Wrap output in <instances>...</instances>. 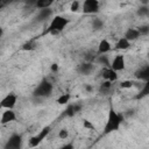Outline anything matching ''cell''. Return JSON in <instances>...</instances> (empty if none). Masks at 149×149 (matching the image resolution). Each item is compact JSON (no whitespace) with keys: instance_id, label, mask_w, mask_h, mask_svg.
<instances>
[{"instance_id":"cell-32","label":"cell","mask_w":149,"mask_h":149,"mask_svg":"<svg viewBox=\"0 0 149 149\" xmlns=\"http://www.w3.org/2000/svg\"><path fill=\"white\" fill-rule=\"evenodd\" d=\"M51 71L57 72L58 71V64H51Z\"/></svg>"},{"instance_id":"cell-19","label":"cell","mask_w":149,"mask_h":149,"mask_svg":"<svg viewBox=\"0 0 149 149\" xmlns=\"http://www.w3.org/2000/svg\"><path fill=\"white\" fill-rule=\"evenodd\" d=\"M54 3V0H36L35 7L41 9V8H50V6Z\"/></svg>"},{"instance_id":"cell-24","label":"cell","mask_w":149,"mask_h":149,"mask_svg":"<svg viewBox=\"0 0 149 149\" xmlns=\"http://www.w3.org/2000/svg\"><path fill=\"white\" fill-rule=\"evenodd\" d=\"M102 26H104V22H102L100 19H94L93 22H92V27H93V29H95V30L101 29Z\"/></svg>"},{"instance_id":"cell-15","label":"cell","mask_w":149,"mask_h":149,"mask_svg":"<svg viewBox=\"0 0 149 149\" xmlns=\"http://www.w3.org/2000/svg\"><path fill=\"white\" fill-rule=\"evenodd\" d=\"M141 35H140V33H139V30H137V28H129L126 33H125V38H127L129 42H132V41H135V40H137L139 37H140Z\"/></svg>"},{"instance_id":"cell-17","label":"cell","mask_w":149,"mask_h":149,"mask_svg":"<svg viewBox=\"0 0 149 149\" xmlns=\"http://www.w3.org/2000/svg\"><path fill=\"white\" fill-rule=\"evenodd\" d=\"M129 47H130V42L125 37H121L115 44V48L119 50H127Z\"/></svg>"},{"instance_id":"cell-35","label":"cell","mask_w":149,"mask_h":149,"mask_svg":"<svg viewBox=\"0 0 149 149\" xmlns=\"http://www.w3.org/2000/svg\"><path fill=\"white\" fill-rule=\"evenodd\" d=\"M140 2H141L142 5H148V3H149V0H140Z\"/></svg>"},{"instance_id":"cell-8","label":"cell","mask_w":149,"mask_h":149,"mask_svg":"<svg viewBox=\"0 0 149 149\" xmlns=\"http://www.w3.org/2000/svg\"><path fill=\"white\" fill-rule=\"evenodd\" d=\"M109 68L113 69V70H115L116 72H118V71H122V70H125V68H126V61H125V57H123L122 55H116V56L113 58L112 63L109 64Z\"/></svg>"},{"instance_id":"cell-25","label":"cell","mask_w":149,"mask_h":149,"mask_svg":"<svg viewBox=\"0 0 149 149\" xmlns=\"http://www.w3.org/2000/svg\"><path fill=\"white\" fill-rule=\"evenodd\" d=\"M98 62H99L100 64L105 65V66H109V62H108V58H107V56H105V55H100V56L98 57Z\"/></svg>"},{"instance_id":"cell-12","label":"cell","mask_w":149,"mask_h":149,"mask_svg":"<svg viewBox=\"0 0 149 149\" xmlns=\"http://www.w3.org/2000/svg\"><path fill=\"white\" fill-rule=\"evenodd\" d=\"M111 49H112V45L108 42V40H106V38L101 40L99 42V44H98V54L99 55H105V54L109 52Z\"/></svg>"},{"instance_id":"cell-10","label":"cell","mask_w":149,"mask_h":149,"mask_svg":"<svg viewBox=\"0 0 149 149\" xmlns=\"http://www.w3.org/2000/svg\"><path fill=\"white\" fill-rule=\"evenodd\" d=\"M80 109H81V105H79V104H68V106L64 111V115L69 116V118H72L78 112H80Z\"/></svg>"},{"instance_id":"cell-13","label":"cell","mask_w":149,"mask_h":149,"mask_svg":"<svg viewBox=\"0 0 149 149\" xmlns=\"http://www.w3.org/2000/svg\"><path fill=\"white\" fill-rule=\"evenodd\" d=\"M93 64L91 63V62H86V63H83V64H80L79 65V68H78V72L80 73V74H84V76H88L92 71H93Z\"/></svg>"},{"instance_id":"cell-3","label":"cell","mask_w":149,"mask_h":149,"mask_svg":"<svg viewBox=\"0 0 149 149\" xmlns=\"http://www.w3.org/2000/svg\"><path fill=\"white\" fill-rule=\"evenodd\" d=\"M52 84L49 83L48 80H42L37 87L34 90V95L35 97H40V98H44V97H49L52 93Z\"/></svg>"},{"instance_id":"cell-22","label":"cell","mask_w":149,"mask_h":149,"mask_svg":"<svg viewBox=\"0 0 149 149\" xmlns=\"http://www.w3.org/2000/svg\"><path fill=\"white\" fill-rule=\"evenodd\" d=\"M111 87H112V83L108 81V80H105V81L100 85V91L104 92V93H106V92H108V91L111 90Z\"/></svg>"},{"instance_id":"cell-20","label":"cell","mask_w":149,"mask_h":149,"mask_svg":"<svg viewBox=\"0 0 149 149\" xmlns=\"http://www.w3.org/2000/svg\"><path fill=\"white\" fill-rule=\"evenodd\" d=\"M136 14H137L139 16H147V15L149 14V7H148V5H142V6H140V7L137 8V10H136Z\"/></svg>"},{"instance_id":"cell-9","label":"cell","mask_w":149,"mask_h":149,"mask_svg":"<svg viewBox=\"0 0 149 149\" xmlns=\"http://www.w3.org/2000/svg\"><path fill=\"white\" fill-rule=\"evenodd\" d=\"M16 120V114L13 109H9L7 108L6 111L2 112L1 114V118H0V123L1 125H7V123H10L13 121Z\"/></svg>"},{"instance_id":"cell-34","label":"cell","mask_w":149,"mask_h":149,"mask_svg":"<svg viewBox=\"0 0 149 149\" xmlns=\"http://www.w3.org/2000/svg\"><path fill=\"white\" fill-rule=\"evenodd\" d=\"M85 88H86V91H87V92H92V91H93V87H92L91 85H86V86H85Z\"/></svg>"},{"instance_id":"cell-18","label":"cell","mask_w":149,"mask_h":149,"mask_svg":"<svg viewBox=\"0 0 149 149\" xmlns=\"http://www.w3.org/2000/svg\"><path fill=\"white\" fill-rule=\"evenodd\" d=\"M70 99H71V94L70 93H63L56 99V102L58 105H68L70 102Z\"/></svg>"},{"instance_id":"cell-23","label":"cell","mask_w":149,"mask_h":149,"mask_svg":"<svg viewBox=\"0 0 149 149\" xmlns=\"http://www.w3.org/2000/svg\"><path fill=\"white\" fill-rule=\"evenodd\" d=\"M148 93H149V83H148V81H146V85H144V87L141 90L140 94H139L136 98H137V99H141V98H143V97L148 95Z\"/></svg>"},{"instance_id":"cell-28","label":"cell","mask_w":149,"mask_h":149,"mask_svg":"<svg viewBox=\"0 0 149 149\" xmlns=\"http://www.w3.org/2000/svg\"><path fill=\"white\" fill-rule=\"evenodd\" d=\"M68 136H69V132H68L65 128H62V129L58 132V137H59L61 140H65Z\"/></svg>"},{"instance_id":"cell-29","label":"cell","mask_w":149,"mask_h":149,"mask_svg":"<svg viewBox=\"0 0 149 149\" xmlns=\"http://www.w3.org/2000/svg\"><path fill=\"white\" fill-rule=\"evenodd\" d=\"M70 10H71V12H78V10H79V1H78V0H74V1L71 3Z\"/></svg>"},{"instance_id":"cell-11","label":"cell","mask_w":149,"mask_h":149,"mask_svg":"<svg viewBox=\"0 0 149 149\" xmlns=\"http://www.w3.org/2000/svg\"><path fill=\"white\" fill-rule=\"evenodd\" d=\"M101 73H102V78H104L105 80L111 81V83H113V81H115V80L118 79V73H116V71L113 70V69H111V68H105Z\"/></svg>"},{"instance_id":"cell-33","label":"cell","mask_w":149,"mask_h":149,"mask_svg":"<svg viewBox=\"0 0 149 149\" xmlns=\"http://www.w3.org/2000/svg\"><path fill=\"white\" fill-rule=\"evenodd\" d=\"M27 3H28V5H31V6L35 7V5H36V0H27Z\"/></svg>"},{"instance_id":"cell-1","label":"cell","mask_w":149,"mask_h":149,"mask_svg":"<svg viewBox=\"0 0 149 149\" xmlns=\"http://www.w3.org/2000/svg\"><path fill=\"white\" fill-rule=\"evenodd\" d=\"M122 122H123V115L116 112L113 106H111L108 109V114H107V121L104 127V134L107 135V134L119 130Z\"/></svg>"},{"instance_id":"cell-14","label":"cell","mask_w":149,"mask_h":149,"mask_svg":"<svg viewBox=\"0 0 149 149\" xmlns=\"http://www.w3.org/2000/svg\"><path fill=\"white\" fill-rule=\"evenodd\" d=\"M135 76L136 78L141 79V80H144V81H148L149 80V66L146 65L143 68H141L140 70H137L135 72Z\"/></svg>"},{"instance_id":"cell-7","label":"cell","mask_w":149,"mask_h":149,"mask_svg":"<svg viewBox=\"0 0 149 149\" xmlns=\"http://www.w3.org/2000/svg\"><path fill=\"white\" fill-rule=\"evenodd\" d=\"M99 10V1L98 0H84L83 2V12L86 14H93Z\"/></svg>"},{"instance_id":"cell-36","label":"cell","mask_w":149,"mask_h":149,"mask_svg":"<svg viewBox=\"0 0 149 149\" xmlns=\"http://www.w3.org/2000/svg\"><path fill=\"white\" fill-rule=\"evenodd\" d=\"M3 5H5V0H0V9L3 7Z\"/></svg>"},{"instance_id":"cell-31","label":"cell","mask_w":149,"mask_h":149,"mask_svg":"<svg viewBox=\"0 0 149 149\" xmlns=\"http://www.w3.org/2000/svg\"><path fill=\"white\" fill-rule=\"evenodd\" d=\"M62 149H73V144L72 143L64 144V146H62Z\"/></svg>"},{"instance_id":"cell-21","label":"cell","mask_w":149,"mask_h":149,"mask_svg":"<svg viewBox=\"0 0 149 149\" xmlns=\"http://www.w3.org/2000/svg\"><path fill=\"white\" fill-rule=\"evenodd\" d=\"M35 48H36V45H35L34 41H29V42H27V43H24L22 45L21 50H23V51H31V50H35Z\"/></svg>"},{"instance_id":"cell-26","label":"cell","mask_w":149,"mask_h":149,"mask_svg":"<svg viewBox=\"0 0 149 149\" xmlns=\"http://www.w3.org/2000/svg\"><path fill=\"white\" fill-rule=\"evenodd\" d=\"M137 30H139L140 35H148V33H149V26H147V24L140 26V27L137 28Z\"/></svg>"},{"instance_id":"cell-37","label":"cell","mask_w":149,"mask_h":149,"mask_svg":"<svg viewBox=\"0 0 149 149\" xmlns=\"http://www.w3.org/2000/svg\"><path fill=\"white\" fill-rule=\"evenodd\" d=\"M2 35H3V28L0 27V37H2Z\"/></svg>"},{"instance_id":"cell-6","label":"cell","mask_w":149,"mask_h":149,"mask_svg":"<svg viewBox=\"0 0 149 149\" xmlns=\"http://www.w3.org/2000/svg\"><path fill=\"white\" fill-rule=\"evenodd\" d=\"M22 144V136L20 134H13L5 143L6 149H19Z\"/></svg>"},{"instance_id":"cell-4","label":"cell","mask_w":149,"mask_h":149,"mask_svg":"<svg viewBox=\"0 0 149 149\" xmlns=\"http://www.w3.org/2000/svg\"><path fill=\"white\" fill-rule=\"evenodd\" d=\"M51 132V127L50 126H45V127H43L40 132H38V134H36L35 136H33V137H30V140H29V147L30 148H35V147H37L48 135H49V133Z\"/></svg>"},{"instance_id":"cell-27","label":"cell","mask_w":149,"mask_h":149,"mask_svg":"<svg viewBox=\"0 0 149 149\" xmlns=\"http://www.w3.org/2000/svg\"><path fill=\"white\" fill-rule=\"evenodd\" d=\"M133 86V81L132 80H122L120 83V87L121 88H130Z\"/></svg>"},{"instance_id":"cell-5","label":"cell","mask_w":149,"mask_h":149,"mask_svg":"<svg viewBox=\"0 0 149 149\" xmlns=\"http://www.w3.org/2000/svg\"><path fill=\"white\" fill-rule=\"evenodd\" d=\"M16 101H17V97L14 93H9L0 100V107H2L5 109H7V108L13 109L16 105Z\"/></svg>"},{"instance_id":"cell-16","label":"cell","mask_w":149,"mask_h":149,"mask_svg":"<svg viewBox=\"0 0 149 149\" xmlns=\"http://www.w3.org/2000/svg\"><path fill=\"white\" fill-rule=\"evenodd\" d=\"M51 15H52V10L50 8H41L38 12V15H37V20L43 21V20L49 19Z\"/></svg>"},{"instance_id":"cell-2","label":"cell","mask_w":149,"mask_h":149,"mask_svg":"<svg viewBox=\"0 0 149 149\" xmlns=\"http://www.w3.org/2000/svg\"><path fill=\"white\" fill-rule=\"evenodd\" d=\"M69 20L61 16V15H56L51 22L48 26V29L44 31V34H50V35H58L61 31L64 30V28L68 26Z\"/></svg>"},{"instance_id":"cell-30","label":"cell","mask_w":149,"mask_h":149,"mask_svg":"<svg viewBox=\"0 0 149 149\" xmlns=\"http://www.w3.org/2000/svg\"><path fill=\"white\" fill-rule=\"evenodd\" d=\"M84 128H87V129H93L94 130V125L93 123H91L88 120H84Z\"/></svg>"}]
</instances>
